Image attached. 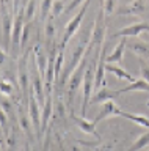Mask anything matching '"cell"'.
I'll return each mask as SVG.
<instances>
[{
    "label": "cell",
    "mask_w": 149,
    "mask_h": 151,
    "mask_svg": "<svg viewBox=\"0 0 149 151\" xmlns=\"http://www.w3.org/2000/svg\"><path fill=\"white\" fill-rule=\"evenodd\" d=\"M71 151H80V148H78V146H72Z\"/></svg>",
    "instance_id": "35"
},
{
    "label": "cell",
    "mask_w": 149,
    "mask_h": 151,
    "mask_svg": "<svg viewBox=\"0 0 149 151\" xmlns=\"http://www.w3.org/2000/svg\"><path fill=\"white\" fill-rule=\"evenodd\" d=\"M104 8L101 6L99 13H97V19H96V24L94 27H93V32H91V38H90V44H88V52L86 55L90 54V50L93 47H97V50H99L101 54V46L102 42H104V36H105V24H104Z\"/></svg>",
    "instance_id": "2"
},
{
    "label": "cell",
    "mask_w": 149,
    "mask_h": 151,
    "mask_svg": "<svg viewBox=\"0 0 149 151\" xmlns=\"http://www.w3.org/2000/svg\"><path fill=\"white\" fill-rule=\"evenodd\" d=\"M72 118V121L77 124V127L80 129L82 132H85V134H90V135H94L99 139V134H97V131H96V123L94 121H88L85 116H77V115H71Z\"/></svg>",
    "instance_id": "11"
},
{
    "label": "cell",
    "mask_w": 149,
    "mask_h": 151,
    "mask_svg": "<svg viewBox=\"0 0 149 151\" xmlns=\"http://www.w3.org/2000/svg\"><path fill=\"white\" fill-rule=\"evenodd\" d=\"M19 123H21V127L27 132L30 142H33V132H31V126H33V123H31V120H29V118H25V116H21Z\"/></svg>",
    "instance_id": "21"
},
{
    "label": "cell",
    "mask_w": 149,
    "mask_h": 151,
    "mask_svg": "<svg viewBox=\"0 0 149 151\" xmlns=\"http://www.w3.org/2000/svg\"><path fill=\"white\" fill-rule=\"evenodd\" d=\"M33 50H35V63L38 65L39 76H41V77H46V71H47V65H49L47 58H46V54L41 50L39 46H35Z\"/></svg>",
    "instance_id": "14"
},
{
    "label": "cell",
    "mask_w": 149,
    "mask_h": 151,
    "mask_svg": "<svg viewBox=\"0 0 149 151\" xmlns=\"http://www.w3.org/2000/svg\"><path fill=\"white\" fill-rule=\"evenodd\" d=\"M140 65H141V79L149 83V66L143 60H140Z\"/></svg>",
    "instance_id": "28"
},
{
    "label": "cell",
    "mask_w": 149,
    "mask_h": 151,
    "mask_svg": "<svg viewBox=\"0 0 149 151\" xmlns=\"http://www.w3.org/2000/svg\"><path fill=\"white\" fill-rule=\"evenodd\" d=\"M33 14H35V0H29V5L25 6V19L31 21Z\"/></svg>",
    "instance_id": "25"
},
{
    "label": "cell",
    "mask_w": 149,
    "mask_h": 151,
    "mask_svg": "<svg viewBox=\"0 0 149 151\" xmlns=\"http://www.w3.org/2000/svg\"><path fill=\"white\" fill-rule=\"evenodd\" d=\"M141 32H149V24L146 22H137V24H132V25L123 28V30L116 32L115 36H123V38H127V36H135L137 38Z\"/></svg>",
    "instance_id": "10"
},
{
    "label": "cell",
    "mask_w": 149,
    "mask_h": 151,
    "mask_svg": "<svg viewBox=\"0 0 149 151\" xmlns=\"http://www.w3.org/2000/svg\"><path fill=\"white\" fill-rule=\"evenodd\" d=\"M96 61L97 58H94L91 61V65L86 68L85 71V77H83V102H82V115L86 118V107L91 101V93L94 91V77H96Z\"/></svg>",
    "instance_id": "1"
},
{
    "label": "cell",
    "mask_w": 149,
    "mask_h": 151,
    "mask_svg": "<svg viewBox=\"0 0 149 151\" xmlns=\"http://www.w3.org/2000/svg\"><path fill=\"white\" fill-rule=\"evenodd\" d=\"M90 2H91V0H86V2L82 5L80 11H78L76 16H74L71 21L68 22L66 28H64V35H63V41H61V46H60V50H64V47H66L68 41L71 40V38L74 36V33L78 30V27H80V24H82V21H83V16H85L88 6H90Z\"/></svg>",
    "instance_id": "3"
},
{
    "label": "cell",
    "mask_w": 149,
    "mask_h": 151,
    "mask_svg": "<svg viewBox=\"0 0 149 151\" xmlns=\"http://www.w3.org/2000/svg\"><path fill=\"white\" fill-rule=\"evenodd\" d=\"M135 90H137V91H149V83L143 79H138V80H135L133 83H129L125 88H121L118 91H119V94H123V93L135 91Z\"/></svg>",
    "instance_id": "17"
},
{
    "label": "cell",
    "mask_w": 149,
    "mask_h": 151,
    "mask_svg": "<svg viewBox=\"0 0 149 151\" xmlns=\"http://www.w3.org/2000/svg\"><path fill=\"white\" fill-rule=\"evenodd\" d=\"M46 33H47V36H50V38L53 36V27L50 25V24H47V25H46Z\"/></svg>",
    "instance_id": "33"
},
{
    "label": "cell",
    "mask_w": 149,
    "mask_h": 151,
    "mask_svg": "<svg viewBox=\"0 0 149 151\" xmlns=\"http://www.w3.org/2000/svg\"><path fill=\"white\" fill-rule=\"evenodd\" d=\"M52 9H53L52 0H43L41 2V21H44L49 16V13H52Z\"/></svg>",
    "instance_id": "22"
},
{
    "label": "cell",
    "mask_w": 149,
    "mask_h": 151,
    "mask_svg": "<svg viewBox=\"0 0 149 151\" xmlns=\"http://www.w3.org/2000/svg\"><path fill=\"white\" fill-rule=\"evenodd\" d=\"M88 57V55H86ZM86 57L83 58V61L80 63V66L74 71L71 79L68 80V104L71 106L72 102V98L76 96V91L78 90V87H80V83L83 82V77H85V66H86Z\"/></svg>",
    "instance_id": "4"
},
{
    "label": "cell",
    "mask_w": 149,
    "mask_h": 151,
    "mask_svg": "<svg viewBox=\"0 0 149 151\" xmlns=\"http://www.w3.org/2000/svg\"><path fill=\"white\" fill-rule=\"evenodd\" d=\"M13 90H14V87H13L6 79H2V93H3V96H6V94H13Z\"/></svg>",
    "instance_id": "26"
},
{
    "label": "cell",
    "mask_w": 149,
    "mask_h": 151,
    "mask_svg": "<svg viewBox=\"0 0 149 151\" xmlns=\"http://www.w3.org/2000/svg\"><path fill=\"white\" fill-rule=\"evenodd\" d=\"M19 2L21 0H13V13H17V9H19Z\"/></svg>",
    "instance_id": "34"
},
{
    "label": "cell",
    "mask_w": 149,
    "mask_h": 151,
    "mask_svg": "<svg viewBox=\"0 0 149 151\" xmlns=\"http://www.w3.org/2000/svg\"><path fill=\"white\" fill-rule=\"evenodd\" d=\"M102 8H104V13L105 16H108V14L113 13V8H115V2L113 0H104V5H101Z\"/></svg>",
    "instance_id": "27"
},
{
    "label": "cell",
    "mask_w": 149,
    "mask_h": 151,
    "mask_svg": "<svg viewBox=\"0 0 149 151\" xmlns=\"http://www.w3.org/2000/svg\"><path fill=\"white\" fill-rule=\"evenodd\" d=\"M63 61H64V52L58 50V57H57V61H55V82H58V77H60V74H61Z\"/></svg>",
    "instance_id": "23"
},
{
    "label": "cell",
    "mask_w": 149,
    "mask_h": 151,
    "mask_svg": "<svg viewBox=\"0 0 149 151\" xmlns=\"http://www.w3.org/2000/svg\"><path fill=\"white\" fill-rule=\"evenodd\" d=\"M61 11H66V9L63 8V2H61V0L53 2V9H52V14H53V16H58Z\"/></svg>",
    "instance_id": "30"
},
{
    "label": "cell",
    "mask_w": 149,
    "mask_h": 151,
    "mask_svg": "<svg viewBox=\"0 0 149 151\" xmlns=\"http://www.w3.org/2000/svg\"><path fill=\"white\" fill-rule=\"evenodd\" d=\"M24 17H25V9L21 8L17 11L16 17H14V24H13V40L11 42L14 46H21V38H22V32H24Z\"/></svg>",
    "instance_id": "7"
},
{
    "label": "cell",
    "mask_w": 149,
    "mask_h": 151,
    "mask_svg": "<svg viewBox=\"0 0 149 151\" xmlns=\"http://www.w3.org/2000/svg\"><path fill=\"white\" fill-rule=\"evenodd\" d=\"M102 5H104V0H102Z\"/></svg>",
    "instance_id": "37"
},
{
    "label": "cell",
    "mask_w": 149,
    "mask_h": 151,
    "mask_svg": "<svg viewBox=\"0 0 149 151\" xmlns=\"http://www.w3.org/2000/svg\"><path fill=\"white\" fill-rule=\"evenodd\" d=\"M132 49L137 52L138 55H146V57H149V47L144 44V42H137V44L132 46Z\"/></svg>",
    "instance_id": "24"
},
{
    "label": "cell",
    "mask_w": 149,
    "mask_h": 151,
    "mask_svg": "<svg viewBox=\"0 0 149 151\" xmlns=\"http://www.w3.org/2000/svg\"><path fill=\"white\" fill-rule=\"evenodd\" d=\"M2 9H3V14H2V30H3V50H8L10 47V40H13V24H14V17L10 16L5 9V3L2 5Z\"/></svg>",
    "instance_id": "6"
},
{
    "label": "cell",
    "mask_w": 149,
    "mask_h": 151,
    "mask_svg": "<svg viewBox=\"0 0 149 151\" xmlns=\"http://www.w3.org/2000/svg\"><path fill=\"white\" fill-rule=\"evenodd\" d=\"M3 2H5V0H3Z\"/></svg>",
    "instance_id": "38"
},
{
    "label": "cell",
    "mask_w": 149,
    "mask_h": 151,
    "mask_svg": "<svg viewBox=\"0 0 149 151\" xmlns=\"http://www.w3.org/2000/svg\"><path fill=\"white\" fill-rule=\"evenodd\" d=\"M121 112H123V109H119L113 101H107V102H104V106H102V110L99 112V115L94 118V123L97 124L99 121L105 120V118H108V116H119Z\"/></svg>",
    "instance_id": "9"
},
{
    "label": "cell",
    "mask_w": 149,
    "mask_h": 151,
    "mask_svg": "<svg viewBox=\"0 0 149 151\" xmlns=\"http://www.w3.org/2000/svg\"><path fill=\"white\" fill-rule=\"evenodd\" d=\"M119 116L127 118V120H130V121H133V123H137V124L143 126V127H148V129H149V118L141 115V113H130V112H124L123 110Z\"/></svg>",
    "instance_id": "18"
},
{
    "label": "cell",
    "mask_w": 149,
    "mask_h": 151,
    "mask_svg": "<svg viewBox=\"0 0 149 151\" xmlns=\"http://www.w3.org/2000/svg\"><path fill=\"white\" fill-rule=\"evenodd\" d=\"M82 2H86V0H72V2H71V3L68 5V8H66V13L72 11V9L76 8V6H78V5H80Z\"/></svg>",
    "instance_id": "31"
},
{
    "label": "cell",
    "mask_w": 149,
    "mask_h": 151,
    "mask_svg": "<svg viewBox=\"0 0 149 151\" xmlns=\"http://www.w3.org/2000/svg\"><path fill=\"white\" fill-rule=\"evenodd\" d=\"M29 33H30V24H25L24 32H22V38H21V47H24L29 41Z\"/></svg>",
    "instance_id": "29"
},
{
    "label": "cell",
    "mask_w": 149,
    "mask_h": 151,
    "mask_svg": "<svg viewBox=\"0 0 149 151\" xmlns=\"http://www.w3.org/2000/svg\"><path fill=\"white\" fill-rule=\"evenodd\" d=\"M146 106H148V107H149V101H148V102H146Z\"/></svg>",
    "instance_id": "36"
},
{
    "label": "cell",
    "mask_w": 149,
    "mask_h": 151,
    "mask_svg": "<svg viewBox=\"0 0 149 151\" xmlns=\"http://www.w3.org/2000/svg\"><path fill=\"white\" fill-rule=\"evenodd\" d=\"M105 71L111 73L113 76H116V77L121 79V80H127V82H130V83H133L135 80H137L130 73H127L125 69L119 68V66H115V65H105Z\"/></svg>",
    "instance_id": "16"
},
{
    "label": "cell",
    "mask_w": 149,
    "mask_h": 151,
    "mask_svg": "<svg viewBox=\"0 0 149 151\" xmlns=\"http://www.w3.org/2000/svg\"><path fill=\"white\" fill-rule=\"evenodd\" d=\"M119 96V91L116 90V91H110V90H107L105 87H102L101 90H97V91L91 96V104H104L107 101H113L115 98Z\"/></svg>",
    "instance_id": "12"
},
{
    "label": "cell",
    "mask_w": 149,
    "mask_h": 151,
    "mask_svg": "<svg viewBox=\"0 0 149 151\" xmlns=\"http://www.w3.org/2000/svg\"><path fill=\"white\" fill-rule=\"evenodd\" d=\"M29 112H30V120L33 123V127L36 131V137L41 139V112H39V101L35 94V90L31 87L29 90Z\"/></svg>",
    "instance_id": "5"
},
{
    "label": "cell",
    "mask_w": 149,
    "mask_h": 151,
    "mask_svg": "<svg viewBox=\"0 0 149 151\" xmlns=\"http://www.w3.org/2000/svg\"><path fill=\"white\" fill-rule=\"evenodd\" d=\"M17 79H19V85L22 91L29 93V74H27V57H22L17 66Z\"/></svg>",
    "instance_id": "13"
},
{
    "label": "cell",
    "mask_w": 149,
    "mask_h": 151,
    "mask_svg": "<svg viewBox=\"0 0 149 151\" xmlns=\"http://www.w3.org/2000/svg\"><path fill=\"white\" fill-rule=\"evenodd\" d=\"M49 146H50V137L47 134V137L44 139V145H43V151H49Z\"/></svg>",
    "instance_id": "32"
},
{
    "label": "cell",
    "mask_w": 149,
    "mask_h": 151,
    "mask_svg": "<svg viewBox=\"0 0 149 151\" xmlns=\"http://www.w3.org/2000/svg\"><path fill=\"white\" fill-rule=\"evenodd\" d=\"M52 113H53V99H52V94H46V102L43 106V112H41V137L46 131H47V126H49V120L52 118Z\"/></svg>",
    "instance_id": "8"
},
{
    "label": "cell",
    "mask_w": 149,
    "mask_h": 151,
    "mask_svg": "<svg viewBox=\"0 0 149 151\" xmlns=\"http://www.w3.org/2000/svg\"><path fill=\"white\" fill-rule=\"evenodd\" d=\"M125 44H127V40H121L118 44H116L115 50L111 52L110 55H107V61L108 63H123V55H124V49H125Z\"/></svg>",
    "instance_id": "15"
},
{
    "label": "cell",
    "mask_w": 149,
    "mask_h": 151,
    "mask_svg": "<svg viewBox=\"0 0 149 151\" xmlns=\"http://www.w3.org/2000/svg\"><path fill=\"white\" fill-rule=\"evenodd\" d=\"M148 145H149V131L144 132L143 135H140L138 139L135 140V143L130 146L127 151H141L144 146H148Z\"/></svg>",
    "instance_id": "20"
},
{
    "label": "cell",
    "mask_w": 149,
    "mask_h": 151,
    "mask_svg": "<svg viewBox=\"0 0 149 151\" xmlns=\"http://www.w3.org/2000/svg\"><path fill=\"white\" fill-rule=\"evenodd\" d=\"M33 90H35V94H36V98H38L39 104H43V106H44L46 96H44V90H43V79H41L39 74L33 79Z\"/></svg>",
    "instance_id": "19"
}]
</instances>
